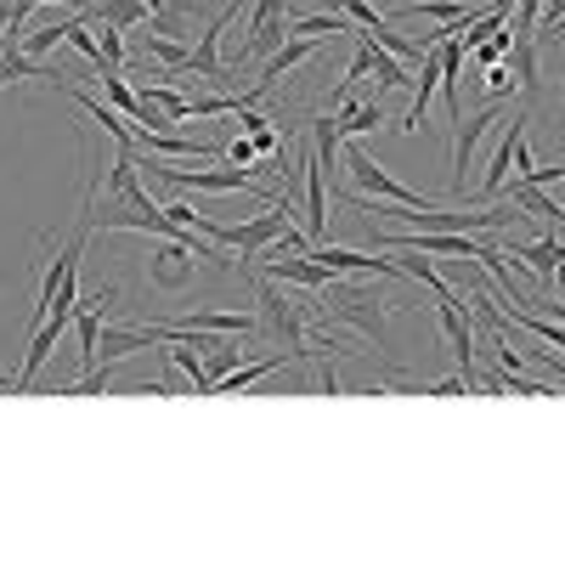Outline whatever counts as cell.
<instances>
[{"label": "cell", "instance_id": "cell-19", "mask_svg": "<svg viewBox=\"0 0 565 565\" xmlns=\"http://www.w3.org/2000/svg\"><path fill=\"white\" fill-rule=\"evenodd\" d=\"M141 45H148V52H153V63L164 68V74H181L186 68V52H193V45H186V40H175V34H141Z\"/></svg>", "mask_w": 565, "mask_h": 565}, {"label": "cell", "instance_id": "cell-24", "mask_svg": "<svg viewBox=\"0 0 565 565\" xmlns=\"http://www.w3.org/2000/svg\"><path fill=\"white\" fill-rule=\"evenodd\" d=\"M260 153H255V141L238 130V136H232V148H226V164H255Z\"/></svg>", "mask_w": 565, "mask_h": 565}, {"label": "cell", "instance_id": "cell-4", "mask_svg": "<svg viewBox=\"0 0 565 565\" xmlns=\"http://www.w3.org/2000/svg\"><path fill=\"white\" fill-rule=\"evenodd\" d=\"M328 295H334V306H328V311H334L340 322H351L380 356H391V328L385 322H391L396 300H385L380 289H367V282H334Z\"/></svg>", "mask_w": 565, "mask_h": 565}, {"label": "cell", "instance_id": "cell-17", "mask_svg": "<svg viewBox=\"0 0 565 565\" xmlns=\"http://www.w3.org/2000/svg\"><path fill=\"white\" fill-rule=\"evenodd\" d=\"M509 68H514V79H521V85L532 90V97H537V85H543V74H537V34H521V29H514Z\"/></svg>", "mask_w": 565, "mask_h": 565}, {"label": "cell", "instance_id": "cell-12", "mask_svg": "<svg viewBox=\"0 0 565 565\" xmlns=\"http://www.w3.org/2000/svg\"><path fill=\"white\" fill-rule=\"evenodd\" d=\"M509 199H514V210L537 215L543 226H559V221H565V204H559V199L548 193V186H532V181H521V175L509 181Z\"/></svg>", "mask_w": 565, "mask_h": 565}, {"label": "cell", "instance_id": "cell-18", "mask_svg": "<svg viewBox=\"0 0 565 565\" xmlns=\"http://www.w3.org/2000/svg\"><path fill=\"white\" fill-rule=\"evenodd\" d=\"M68 23H74V18H52V23H34V29H23V34H18V52H29V57L57 52V45L68 40Z\"/></svg>", "mask_w": 565, "mask_h": 565}, {"label": "cell", "instance_id": "cell-13", "mask_svg": "<svg viewBox=\"0 0 565 565\" xmlns=\"http://www.w3.org/2000/svg\"><path fill=\"white\" fill-rule=\"evenodd\" d=\"M526 125H532V114H514V119H509V136H503V148L492 153V170H487V181H481V199H498V193H503L509 164H514V141L526 136Z\"/></svg>", "mask_w": 565, "mask_h": 565}, {"label": "cell", "instance_id": "cell-1", "mask_svg": "<svg viewBox=\"0 0 565 565\" xmlns=\"http://www.w3.org/2000/svg\"><path fill=\"white\" fill-rule=\"evenodd\" d=\"M514 204V199H509ZM340 210H351V215H362L367 226L373 221H391V226H407V232H498V226H509V221H521L514 210H503V204H487V210H430V204H367V199H340Z\"/></svg>", "mask_w": 565, "mask_h": 565}, {"label": "cell", "instance_id": "cell-7", "mask_svg": "<svg viewBox=\"0 0 565 565\" xmlns=\"http://www.w3.org/2000/svg\"><path fill=\"white\" fill-rule=\"evenodd\" d=\"M498 119H503V97H492L476 119L458 125V136H452V175H447L452 193H463V186H469V164H476V148H481V136H487Z\"/></svg>", "mask_w": 565, "mask_h": 565}, {"label": "cell", "instance_id": "cell-8", "mask_svg": "<svg viewBox=\"0 0 565 565\" xmlns=\"http://www.w3.org/2000/svg\"><path fill=\"white\" fill-rule=\"evenodd\" d=\"M57 340H63V322H57V317H40V322H34V340H29V351H23V367L12 373V396H29V391L40 385V367L52 362Z\"/></svg>", "mask_w": 565, "mask_h": 565}, {"label": "cell", "instance_id": "cell-11", "mask_svg": "<svg viewBox=\"0 0 565 565\" xmlns=\"http://www.w3.org/2000/svg\"><path fill=\"white\" fill-rule=\"evenodd\" d=\"M153 334H148V322H136V328H108L103 322V334H97V362H125L136 351H148Z\"/></svg>", "mask_w": 565, "mask_h": 565}, {"label": "cell", "instance_id": "cell-20", "mask_svg": "<svg viewBox=\"0 0 565 565\" xmlns=\"http://www.w3.org/2000/svg\"><path fill=\"white\" fill-rule=\"evenodd\" d=\"M367 45H373V85H380V97L385 90H396V85H407V68H402V57H391L380 40L367 34Z\"/></svg>", "mask_w": 565, "mask_h": 565}, {"label": "cell", "instance_id": "cell-21", "mask_svg": "<svg viewBox=\"0 0 565 565\" xmlns=\"http://www.w3.org/2000/svg\"><path fill=\"white\" fill-rule=\"evenodd\" d=\"M125 34H130V29H114V23H103V34H97L108 68H125V57H130V52H125Z\"/></svg>", "mask_w": 565, "mask_h": 565}, {"label": "cell", "instance_id": "cell-6", "mask_svg": "<svg viewBox=\"0 0 565 565\" xmlns=\"http://www.w3.org/2000/svg\"><path fill=\"white\" fill-rule=\"evenodd\" d=\"M282 40H289V12H282V0H255V7H249V40H244L238 63L271 57Z\"/></svg>", "mask_w": 565, "mask_h": 565}, {"label": "cell", "instance_id": "cell-25", "mask_svg": "<svg viewBox=\"0 0 565 565\" xmlns=\"http://www.w3.org/2000/svg\"><path fill=\"white\" fill-rule=\"evenodd\" d=\"M521 181H532V186H554V181H565V164H537V170H526Z\"/></svg>", "mask_w": 565, "mask_h": 565}, {"label": "cell", "instance_id": "cell-28", "mask_svg": "<svg viewBox=\"0 0 565 565\" xmlns=\"http://www.w3.org/2000/svg\"><path fill=\"white\" fill-rule=\"evenodd\" d=\"M249 7H255V0H226V7H221V18L232 23V18H238V12H249Z\"/></svg>", "mask_w": 565, "mask_h": 565}, {"label": "cell", "instance_id": "cell-23", "mask_svg": "<svg viewBox=\"0 0 565 565\" xmlns=\"http://www.w3.org/2000/svg\"><path fill=\"white\" fill-rule=\"evenodd\" d=\"M487 79H492V97H509V90L521 85V79H514V68H509V57H498V63L487 68Z\"/></svg>", "mask_w": 565, "mask_h": 565}, {"label": "cell", "instance_id": "cell-27", "mask_svg": "<svg viewBox=\"0 0 565 565\" xmlns=\"http://www.w3.org/2000/svg\"><path fill=\"white\" fill-rule=\"evenodd\" d=\"M164 215H170L175 226H193V232H199V215H204V210H193V204H170Z\"/></svg>", "mask_w": 565, "mask_h": 565}, {"label": "cell", "instance_id": "cell-26", "mask_svg": "<svg viewBox=\"0 0 565 565\" xmlns=\"http://www.w3.org/2000/svg\"><path fill=\"white\" fill-rule=\"evenodd\" d=\"M565 18V0H543V18H537V40H548V29Z\"/></svg>", "mask_w": 565, "mask_h": 565}, {"label": "cell", "instance_id": "cell-16", "mask_svg": "<svg viewBox=\"0 0 565 565\" xmlns=\"http://www.w3.org/2000/svg\"><path fill=\"white\" fill-rule=\"evenodd\" d=\"M391 255H396V266L407 271V282H418V289H430L436 300H452V295H458V289H452V282H447L436 266H424V260H418V249H391Z\"/></svg>", "mask_w": 565, "mask_h": 565}, {"label": "cell", "instance_id": "cell-9", "mask_svg": "<svg viewBox=\"0 0 565 565\" xmlns=\"http://www.w3.org/2000/svg\"><path fill=\"white\" fill-rule=\"evenodd\" d=\"M322 52V40H306V34H289V40H282L277 45V52H271V63H266V74L255 79V90H260V97H271V90H277V79L282 74H295L300 63H311Z\"/></svg>", "mask_w": 565, "mask_h": 565}, {"label": "cell", "instance_id": "cell-2", "mask_svg": "<svg viewBox=\"0 0 565 565\" xmlns=\"http://www.w3.org/2000/svg\"><path fill=\"white\" fill-rule=\"evenodd\" d=\"M255 334L271 345V351H295L311 362L317 340H311V328H306V311L282 295V282H271L266 271H255Z\"/></svg>", "mask_w": 565, "mask_h": 565}, {"label": "cell", "instance_id": "cell-3", "mask_svg": "<svg viewBox=\"0 0 565 565\" xmlns=\"http://www.w3.org/2000/svg\"><path fill=\"white\" fill-rule=\"evenodd\" d=\"M199 260H210L215 271H232V260L215 255V249H204V244H193V226H186L181 238H159L148 249V282H153V289H164V295H181V289H193Z\"/></svg>", "mask_w": 565, "mask_h": 565}, {"label": "cell", "instance_id": "cell-30", "mask_svg": "<svg viewBox=\"0 0 565 565\" xmlns=\"http://www.w3.org/2000/svg\"><path fill=\"white\" fill-rule=\"evenodd\" d=\"M548 40H554V45H559V40H565V18H559V23H554V29H548Z\"/></svg>", "mask_w": 565, "mask_h": 565}, {"label": "cell", "instance_id": "cell-15", "mask_svg": "<svg viewBox=\"0 0 565 565\" xmlns=\"http://www.w3.org/2000/svg\"><path fill=\"white\" fill-rule=\"evenodd\" d=\"M85 18L90 23H114V29H148V7H141V0H90Z\"/></svg>", "mask_w": 565, "mask_h": 565}, {"label": "cell", "instance_id": "cell-5", "mask_svg": "<svg viewBox=\"0 0 565 565\" xmlns=\"http://www.w3.org/2000/svg\"><path fill=\"white\" fill-rule=\"evenodd\" d=\"M255 271H266L271 282H289V289H311V295H328V289L340 282V271H328V266L311 260L306 249H300V255H289V249H282V255H260Z\"/></svg>", "mask_w": 565, "mask_h": 565}, {"label": "cell", "instance_id": "cell-29", "mask_svg": "<svg viewBox=\"0 0 565 565\" xmlns=\"http://www.w3.org/2000/svg\"><path fill=\"white\" fill-rule=\"evenodd\" d=\"M548 282H554V289H559V300H565V260L554 266V277H548Z\"/></svg>", "mask_w": 565, "mask_h": 565}, {"label": "cell", "instance_id": "cell-14", "mask_svg": "<svg viewBox=\"0 0 565 565\" xmlns=\"http://www.w3.org/2000/svg\"><path fill=\"white\" fill-rule=\"evenodd\" d=\"M481 7H469V0H407V7H396V12H385L391 23L396 18H436V23H469Z\"/></svg>", "mask_w": 565, "mask_h": 565}, {"label": "cell", "instance_id": "cell-10", "mask_svg": "<svg viewBox=\"0 0 565 565\" xmlns=\"http://www.w3.org/2000/svg\"><path fill=\"white\" fill-rule=\"evenodd\" d=\"M311 148H317V164H322V175H334V170L345 164V130H340L334 108L311 119Z\"/></svg>", "mask_w": 565, "mask_h": 565}, {"label": "cell", "instance_id": "cell-22", "mask_svg": "<svg viewBox=\"0 0 565 565\" xmlns=\"http://www.w3.org/2000/svg\"><path fill=\"white\" fill-rule=\"evenodd\" d=\"M526 362H537V367H548V373H554V380L565 385V356H559L554 345H543V340H537V345L526 351Z\"/></svg>", "mask_w": 565, "mask_h": 565}]
</instances>
